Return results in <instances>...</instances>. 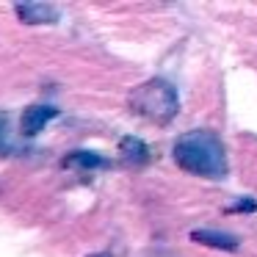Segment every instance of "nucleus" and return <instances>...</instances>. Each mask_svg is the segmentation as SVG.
<instances>
[{
  "mask_svg": "<svg viewBox=\"0 0 257 257\" xmlns=\"http://www.w3.org/2000/svg\"><path fill=\"white\" fill-rule=\"evenodd\" d=\"M174 163L183 172L196 174V177H210V180H221L227 174V155L224 147L218 141L216 133L207 130H194L185 133L174 141Z\"/></svg>",
  "mask_w": 257,
  "mask_h": 257,
  "instance_id": "nucleus-1",
  "label": "nucleus"
},
{
  "mask_svg": "<svg viewBox=\"0 0 257 257\" xmlns=\"http://www.w3.org/2000/svg\"><path fill=\"white\" fill-rule=\"evenodd\" d=\"M127 102L136 116L147 119V122H155V124H169L180 111L177 89L163 78H152L147 83L136 86L130 91Z\"/></svg>",
  "mask_w": 257,
  "mask_h": 257,
  "instance_id": "nucleus-2",
  "label": "nucleus"
},
{
  "mask_svg": "<svg viewBox=\"0 0 257 257\" xmlns=\"http://www.w3.org/2000/svg\"><path fill=\"white\" fill-rule=\"evenodd\" d=\"M58 116V111L53 105H28L20 116V133L23 136H36Z\"/></svg>",
  "mask_w": 257,
  "mask_h": 257,
  "instance_id": "nucleus-3",
  "label": "nucleus"
},
{
  "mask_svg": "<svg viewBox=\"0 0 257 257\" xmlns=\"http://www.w3.org/2000/svg\"><path fill=\"white\" fill-rule=\"evenodd\" d=\"M17 14L23 23L28 25H53L58 23V9L56 6H47V3H23V6H17Z\"/></svg>",
  "mask_w": 257,
  "mask_h": 257,
  "instance_id": "nucleus-4",
  "label": "nucleus"
},
{
  "mask_svg": "<svg viewBox=\"0 0 257 257\" xmlns=\"http://www.w3.org/2000/svg\"><path fill=\"white\" fill-rule=\"evenodd\" d=\"M191 240L202 246H210V249H221V251H235L238 249V238L229 232H221V229H194L191 232Z\"/></svg>",
  "mask_w": 257,
  "mask_h": 257,
  "instance_id": "nucleus-5",
  "label": "nucleus"
},
{
  "mask_svg": "<svg viewBox=\"0 0 257 257\" xmlns=\"http://www.w3.org/2000/svg\"><path fill=\"white\" fill-rule=\"evenodd\" d=\"M119 147H122V155L127 158L130 163H144L147 158H150V147L139 139H124Z\"/></svg>",
  "mask_w": 257,
  "mask_h": 257,
  "instance_id": "nucleus-6",
  "label": "nucleus"
},
{
  "mask_svg": "<svg viewBox=\"0 0 257 257\" xmlns=\"http://www.w3.org/2000/svg\"><path fill=\"white\" fill-rule=\"evenodd\" d=\"M69 163H78V166H105V161L100 155H94V152H72Z\"/></svg>",
  "mask_w": 257,
  "mask_h": 257,
  "instance_id": "nucleus-7",
  "label": "nucleus"
},
{
  "mask_svg": "<svg viewBox=\"0 0 257 257\" xmlns=\"http://www.w3.org/2000/svg\"><path fill=\"white\" fill-rule=\"evenodd\" d=\"M257 202H238V205H232L229 210H254Z\"/></svg>",
  "mask_w": 257,
  "mask_h": 257,
  "instance_id": "nucleus-8",
  "label": "nucleus"
}]
</instances>
